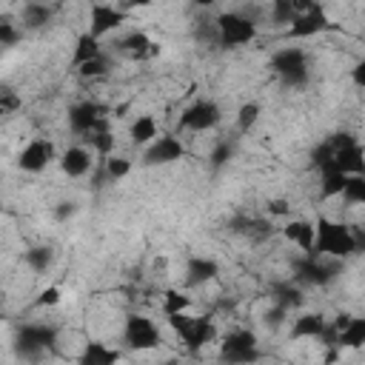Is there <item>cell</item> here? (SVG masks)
I'll return each instance as SVG.
<instances>
[{
	"label": "cell",
	"mask_w": 365,
	"mask_h": 365,
	"mask_svg": "<svg viewBox=\"0 0 365 365\" xmlns=\"http://www.w3.org/2000/svg\"><path fill=\"white\" fill-rule=\"evenodd\" d=\"M268 217H288L291 214V202L285 200V197H277V200H271L268 202Z\"/></svg>",
	"instance_id": "obj_40"
},
{
	"label": "cell",
	"mask_w": 365,
	"mask_h": 365,
	"mask_svg": "<svg viewBox=\"0 0 365 365\" xmlns=\"http://www.w3.org/2000/svg\"><path fill=\"white\" fill-rule=\"evenodd\" d=\"M339 274V259L334 262H325V257H317V254H305L302 259H297L294 265V282L299 285H331Z\"/></svg>",
	"instance_id": "obj_6"
},
{
	"label": "cell",
	"mask_w": 365,
	"mask_h": 365,
	"mask_svg": "<svg viewBox=\"0 0 365 365\" xmlns=\"http://www.w3.org/2000/svg\"><path fill=\"white\" fill-rule=\"evenodd\" d=\"M279 231H282V237H285L291 245L302 248L305 254L314 248V220H305V217H288L285 225H282Z\"/></svg>",
	"instance_id": "obj_18"
},
{
	"label": "cell",
	"mask_w": 365,
	"mask_h": 365,
	"mask_svg": "<svg viewBox=\"0 0 365 365\" xmlns=\"http://www.w3.org/2000/svg\"><path fill=\"white\" fill-rule=\"evenodd\" d=\"M123 354L117 348H108L106 342H86L83 354L77 356L80 365H114Z\"/></svg>",
	"instance_id": "obj_23"
},
{
	"label": "cell",
	"mask_w": 365,
	"mask_h": 365,
	"mask_svg": "<svg viewBox=\"0 0 365 365\" xmlns=\"http://www.w3.org/2000/svg\"><path fill=\"white\" fill-rule=\"evenodd\" d=\"M103 117H108V108L103 103H97V100H80V103L68 106V114H66L68 128L74 134H80V137H86L88 131H94Z\"/></svg>",
	"instance_id": "obj_14"
},
{
	"label": "cell",
	"mask_w": 365,
	"mask_h": 365,
	"mask_svg": "<svg viewBox=\"0 0 365 365\" xmlns=\"http://www.w3.org/2000/svg\"><path fill=\"white\" fill-rule=\"evenodd\" d=\"M259 114H262L259 103H254V100H251V103H242L240 111H237V131H240V134H248V131L257 125Z\"/></svg>",
	"instance_id": "obj_31"
},
{
	"label": "cell",
	"mask_w": 365,
	"mask_h": 365,
	"mask_svg": "<svg viewBox=\"0 0 365 365\" xmlns=\"http://www.w3.org/2000/svg\"><path fill=\"white\" fill-rule=\"evenodd\" d=\"M100 168H103V174H106L108 182H117V180H125L131 174V160L108 154V157H100Z\"/></svg>",
	"instance_id": "obj_28"
},
{
	"label": "cell",
	"mask_w": 365,
	"mask_h": 365,
	"mask_svg": "<svg viewBox=\"0 0 365 365\" xmlns=\"http://www.w3.org/2000/svg\"><path fill=\"white\" fill-rule=\"evenodd\" d=\"M234 157V143H228V140H220L214 148H211V154H208V163H211V168L214 171H220L222 165H228V160Z\"/></svg>",
	"instance_id": "obj_35"
},
{
	"label": "cell",
	"mask_w": 365,
	"mask_h": 365,
	"mask_svg": "<svg viewBox=\"0 0 365 365\" xmlns=\"http://www.w3.org/2000/svg\"><path fill=\"white\" fill-rule=\"evenodd\" d=\"M197 40L217 46V26H214V20H200L197 23Z\"/></svg>",
	"instance_id": "obj_39"
},
{
	"label": "cell",
	"mask_w": 365,
	"mask_h": 365,
	"mask_svg": "<svg viewBox=\"0 0 365 365\" xmlns=\"http://www.w3.org/2000/svg\"><path fill=\"white\" fill-rule=\"evenodd\" d=\"M214 26H217L220 48H240L257 40V23L242 11H220L214 17Z\"/></svg>",
	"instance_id": "obj_5"
},
{
	"label": "cell",
	"mask_w": 365,
	"mask_h": 365,
	"mask_svg": "<svg viewBox=\"0 0 365 365\" xmlns=\"http://www.w3.org/2000/svg\"><path fill=\"white\" fill-rule=\"evenodd\" d=\"M114 48H117L120 54L131 57V60H151V57L160 54V43H154V40H151L145 31H140V29L123 34V37L114 43Z\"/></svg>",
	"instance_id": "obj_15"
},
{
	"label": "cell",
	"mask_w": 365,
	"mask_h": 365,
	"mask_svg": "<svg viewBox=\"0 0 365 365\" xmlns=\"http://www.w3.org/2000/svg\"><path fill=\"white\" fill-rule=\"evenodd\" d=\"M157 134H160V128H157V120H154L151 114H140V117H134L131 125H128V137H131L134 145H148Z\"/></svg>",
	"instance_id": "obj_24"
},
{
	"label": "cell",
	"mask_w": 365,
	"mask_h": 365,
	"mask_svg": "<svg viewBox=\"0 0 365 365\" xmlns=\"http://www.w3.org/2000/svg\"><path fill=\"white\" fill-rule=\"evenodd\" d=\"M165 317H168V328L188 348V354H200L205 345L217 342V325L211 317H188V311L165 314Z\"/></svg>",
	"instance_id": "obj_3"
},
{
	"label": "cell",
	"mask_w": 365,
	"mask_h": 365,
	"mask_svg": "<svg viewBox=\"0 0 365 365\" xmlns=\"http://www.w3.org/2000/svg\"><path fill=\"white\" fill-rule=\"evenodd\" d=\"M191 297L185 294V291H180V288H168L165 294H163V311L165 314H180V311H188L191 308Z\"/></svg>",
	"instance_id": "obj_32"
},
{
	"label": "cell",
	"mask_w": 365,
	"mask_h": 365,
	"mask_svg": "<svg viewBox=\"0 0 365 365\" xmlns=\"http://www.w3.org/2000/svg\"><path fill=\"white\" fill-rule=\"evenodd\" d=\"M348 182V174L339 171V168H325L319 171V197L322 200H331V197H339L342 188Z\"/></svg>",
	"instance_id": "obj_25"
},
{
	"label": "cell",
	"mask_w": 365,
	"mask_h": 365,
	"mask_svg": "<svg viewBox=\"0 0 365 365\" xmlns=\"http://www.w3.org/2000/svg\"><path fill=\"white\" fill-rule=\"evenodd\" d=\"M0 325H3V317H0Z\"/></svg>",
	"instance_id": "obj_46"
},
{
	"label": "cell",
	"mask_w": 365,
	"mask_h": 365,
	"mask_svg": "<svg viewBox=\"0 0 365 365\" xmlns=\"http://www.w3.org/2000/svg\"><path fill=\"white\" fill-rule=\"evenodd\" d=\"M20 37H23V29L11 20V17H0V46L3 48H11V46H17L20 43Z\"/></svg>",
	"instance_id": "obj_34"
},
{
	"label": "cell",
	"mask_w": 365,
	"mask_h": 365,
	"mask_svg": "<svg viewBox=\"0 0 365 365\" xmlns=\"http://www.w3.org/2000/svg\"><path fill=\"white\" fill-rule=\"evenodd\" d=\"M51 17H54V9H51L48 3H40V0H29V3L23 6V11H20V23H23L26 31H40V29H46V26L51 23Z\"/></svg>",
	"instance_id": "obj_19"
},
{
	"label": "cell",
	"mask_w": 365,
	"mask_h": 365,
	"mask_svg": "<svg viewBox=\"0 0 365 365\" xmlns=\"http://www.w3.org/2000/svg\"><path fill=\"white\" fill-rule=\"evenodd\" d=\"M325 317L322 314H299L291 325V336L294 339H319L325 331Z\"/></svg>",
	"instance_id": "obj_21"
},
{
	"label": "cell",
	"mask_w": 365,
	"mask_h": 365,
	"mask_svg": "<svg viewBox=\"0 0 365 365\" xmlns=\"http://www.w3.org/2000/svg\"><path fill=\"white\" fill-rule=\"evenodd\" d=\"M274 302L282 305L285 311H297V308H302L305 297H302V288L297 282H277L274 285Z\"/></svg>",
	"instance_id": "obj_27"
},
{
	"label": "cell",
	"mask_w": 365,
	"mask_h": 365,
	"mask_svg": "<svg viewBox=\"0 0 365 365\" xmlns=\"http://www.w3.org/2000/svg\"><path fill=\"white\" fill-rule=\"evenodd\" d=\"M60 302H63V291H60L57 285L43 288V291L37 294V299H34L37 308H54V305H60Z\"/></svg>",
	"instance_id": "obj_38"
},
{
	"label": "cell",
	"mask_w": 365,
	"mask_h": 365,
	"mask_svg": "<svg viewBox=\"0 0 365 365\" xmlns=\"http://www.w3.org/2000/svg\"><path fill=\"white\" fill-rule=\"evenodd\" d=\"M185 157H188V148H185V143L177 134H157L145 145L143 165H148V168H154V165H171V163H180Z\"/></svg>",
	"instance_id": "obj_8"
},
{
	"label": "cell",
	"mask_w": 365,
	"mask_h": 365,
	"mask_svg": "<svg viewBox=\"0 0 365 365\" xmlns=\"http://www.w3.org/2000/svg\"><path fill=\"white\" fill-rule=\"evenodd\" d=\"M57 165L68 180H80L94 168V160L86 145H68L63 154H57Z\"/></svg>",
	"instance_id": "obj_16"
},
{
	"label": "cell",
	"mask_w": 365,
	"mask_h": 365,
	"mask_svg": "<svg viewBox=\"0 0 365 365\" xmlns=\"http://www.w3.org/2000/svg\"><path fill=\"white\" fill-rule=\"evenodd\" d=\"M23 262L34 271V274H46L54 265V248L51 245H31L23 254Z\"/></svg>",
	"instance_id": "obj_26"
},
{
	"label": "cell",
	"mask_w": 365,
	"mask_h": 365,
	"mask_svg": "<svg viewBox=\"0 0 365 365\" xmlns=\"http://www.w3.org/2000/svg\"><path fill=\"white\" fill-rule=\"evenodd\" d=\"M348 205H362L365 202V174H348V182L339 194Z\"/></svg>",
	"instance_id": "obj_30"
},
{
	"label": "cell",
	"mask_w": 365,
	"mask_h": 365,
	"mask_svg": "<svg viewBox=\"0 0 365 365\" xmlns=\"http://www.w3.org/2000/svg\"><path fill=\"white\" fill-rule=\"evenodd\" d=\"M83 140L91 145V151H94L97 157H108V154H114V145H117V140H114L111 128H103V131H91V134H86Z\"/></svg>",
	"instance_id": "obj_29"
},
{
	"label": "cell",
	"mask_w": 365,
	"mask_h": 365,
	"mask_svg": "<svg viewBox=\"0 0 365 365\" xmlns=\"http://www.w3.org/2000/svg\"><path fill=\"white\" fill-rule=\"evenodd\" d=\"M123 23H128V11L114 6V3H106V0H91L88 6V31L94 37H106L111 31H117Z\"/></svg>",
	"instance_id": "obj_11"
},
{
	"label": "cell",
	"mask_w": 365,
	"mask_h": 365,
	"mask_svg": "<svg viewBox=\"0 0 365 365\" xmlns=\"http://www.w3.org/2000/svg\"><path fill=\"white\" fill-rule=\"evenodd\" d=\"M74 71H77L83 80L106 77V74H108V57H106V54H100V57H94V60H86V63H80Z\"/></svg>",
	"instance_id": "obj_33"
},
{
	"label": "cell",
	"mask_w": 365,
	"mask_h": 365,
	"mask_svg": "<svg viewBox=\"0 0 365 365\" xmlns=\"http://www.w3.org/2000/svg\"><path fill=\"white\" fill-rule=\"evenodd\" d=\"M294 17H297V11H294L291 0H274L271 3V23L274 26H288Z\"/></svg>",
	"instance_id": "obj_36"
},
{
	"label": "cell",
	"mask_w": 365,
	"mask_h": 365,
	"mask_svg": "<svg viewBox=\"0 0 365 365\" xmlns=\"http://www.w3.org/2000/svg\"><path fill=\"white\" fill-rule=\"evenodd\" d=\"M285 317H288V311H285L282 305H277V302H274V308H271V311H265V325H268V328H279V325L285 322Z\"/></svg>",
	"instance_id": "obj_42"
},
{
	"label": "cell",
	"mask_w": 365,
	"mask_h": 365,
	"mask_svg": "<svg viewBox=\"0 0 365 365\" xmlns=\"http://www.w3.org/2000/svg\"><path fill=\"white\" fill-rule=\"evenodd\" d=\"M194 3H197V6H205V9H208V6H214L217 0H194Z\"/></svg>",
	"instance_id": "obj_45"
},
{
	"label": "cell",
	"mask_w": 365,
	"mask_h": 365,
	"mask_svg": "<svg viewBox=\"0 0 365 365\" xmlns=\"http://www.w3.org/2000/svg\"><path fill=\"white\" fill-rule=\"evenodd\" d=\"M148 6H154V0H123L120 9H148Z\"/></svg>",
	"instance_id": "obj_44"
},
{
	"label": "cell",
	"mask_w": 365,
	"mask_h": 365,
	"mask_svg": "<svg viewBox=\"0 0 365 365\" xmlns=\"http://www.w3.org/2000/svg\"><path fill=\"white\" fill-rule=\"evenodd\" d=\"M356 251H359V234L351 225H345L339 220H331V217L314 220V248L308 254L345 259Z\"/></svg>",
	"instance_id": "obj_1"
},
{
	"label": "cell",
	"mask_w": 365,
	"mask_h": 365,
	"mask_svg": "<svg viewBox=\"0 0 365 365\" xmlns=\"http://www.w3.org/2000/svg\"><path fill=\"white\" fill-rule=\"evenodd\" d=\"M100 54H106V51H103V40H100V37H94L91 31H83V34H77V40H74L71 66L77 68L80 63H86V60H94V57H100Z\"/></svg>",
	"instance_id": "obj_22"
},
{
	"label": "cell",
	"mask_w": 365,
	"mask_h": 365,
	"mask_svg": "<svg viewBox=\"0 0 365 365\" xmlns=\"http://www.w3.org/2000/svg\"><path fill=\"white\" fill-rule=\"evenodd\" d=\"M328 29H331V20H328L325 9L314 3L308 11L297 14V17L285 26V40H305V37H314V34L328 31Z\"/></svg>",
	"instance_id": "obj_13"
},
{
	"label": "cell",
	"mask_w": 365,
	"mask_h": 365,
	"mask_svg": "<svg viewBox=\"0 0 365 365\" xmlns=\"http://www.w3.org/2000/svg\"><path fill=\"white\" fill-rule=\"evenodd\" d=\"M57 325L48 322H26L14 331V354L26 362H40L51 354V348L57 345Z\"/></svg>",
	"instance_id": "obj_2"
},
{
	"label": "cell",
	"mask_w": 365,
	"mask_h": 365,
	"mask_svg": "<svg viewBox=\"0 0 365 365\" xmlns=\"http://www.w3.org/2000/svg\"><path fill=\"white\" fill-rule=\"evenodd\" d=\"M220 120H222V111H220V106L214 100H197L180 114L177 131H197V134L200 131H211V128L220 125Z\"/></svg>",
	"instance_id": "obj_10"
},
{
	"label": "cell",
	"mask_w": 365,
	"mask_h": 365,
	"mask_svg": "<svg viewBox=\"0 0 365 365\" xmlns=\"http://www.w3.org/2000/svg\"><path fill=\"white\" fill-rule=\"evenodd\" d=\"M20 108H23L20 94H17L11 86H0V117L14 114V111H20Z\"/></svg>",
	"instance_id": "obj_37"
},
{
	"label": "cell",
	"mask_w": 365,
	"mask_h": 365,
	"mask_svg": "<svg viewBox=\"0 0 365 365\" xmlns=\"http://www.w3.org/2000/svg\"><path fill=\"white\" fill-rule=\"evenodd\" d=\"M351 77H354V83H356V88H365V63L359 60L356 66H354V71H351Z\"/></svg>",
	"instance_id": "obj_43"
},
{
	"label": "cell",
	"mask_w": 365,
	"mask_h": 365,
	"mask_svg": "<svg viewBox=\"0 0 365 365\" xmlns=\"http://www.w3.org/2000/svg\"><path fill=\"white\" fill-rule=\"evenodd\" d=\"M220 359L222 362H254L259 359L257 334L251 328H234L220 339Z\"/></svg>",
	"instance_id": "obj_7"
},
{
	"label": "cell",
	"mask_w": 365,
	"mask_h": 365,
	"mask_svg": "<svg viewBox=\"0 0 365 365\" xmlns=\"http://www.w3.org/2000/svg\"><path fill=\"white\" fill-rule=\"evenodd\" d=\"M365 345V319L362 317H348L342 328H336V348H362Z\"/></svg>",
	"instance_id": "obj_20"
},
{
	"label": "cell",
	"mask_w": 365,
	"mask_h": 365,
	"mask_svg": "<svg viewBox=\"0 0 365 365\" xmlns=\"http://www.w3.org/2000/svg\"><path fill=\"white\" fill-rule=\"evenodd\" d=\"M74 214H77V202H71V200H63V202L54 205V220H60V222L71 220Z\"/></svg>",
	"instance_id": "obj_41"
},
{
	"label": "cell",
	"mask_w": 365,
	"mask_h": 365,
	"mask_svg": "<svg viewBox=\"0 0 365 365\" xmlns=\"http://www.w3.org/2000/svg\"><path fill=\"white\" fill-rule=\"evenodd\" d=\"M291 3H294V0H291Z\"/></svg>",
	"instance_id": "obj_47"
},
{
	"label": "cell",
	"mask_w": 365,
	"mask_h": 365,
	"mask_svg": "<svg viewBox=\"0 0 365 365\" xmlns=\"http://www.w3.org/2000/svg\"><path fill=\"white\" fill-rule=\"evenodd\" d=\"M271 71L279 77V83L285 88H305L311 80V68H308V54L299 46H285L277 48L271 57Z\"/></svg>",
	"instance_id": "obj_4"
},
{
	"label": "cell",
	"mask_w": 365,
	"mask_h": 365,
	"mask_svg": "<svg viewBox=\"0 0 365 365\" xmlns=\"http://www.w3.org/2000/svg\"><path fill=\"white\" fill-rule=\"evenodd\" d=\"M54 160H57L54 143L46 140V137H34V140H29V143L23 145V151L17 154V168L26 171V174H40V171H46Z\"/></svg>",
	"instance_id": "obj_12"
},
{
	"label": "cell",
	"mask_w": 365,
	"mask_h": 365,
	"mask_svg": "<svg viewBox=\"0 0 365 365\" xmlns=\"http://www.w3.org/2000/svg\"><path fill=\"white\" fill-rule=\"evenodd\" d=\"M123 339L131 351H154L160 348V328L143 317V314H128L125 317V325H123Z\"/></svg>",
	"instance_id": "obj_9"
},
{
	"label": "cell",
	"mask_w": 365,
	"mask_h": 365,
	"mask_svg": "<svg viewBox=\"0 0 365 365\" xmlns=\"http://www.w3.org/2000/svg\"><path fill=\"white\" fill-rule=\"evenodd\" d=\"M217 274H220V262L217 259L202 257V254H191L188 262H185V288L205 285V282L217 279Z\"/></svg>",
	"instance_id": "obj_17"
}]
</instances>
